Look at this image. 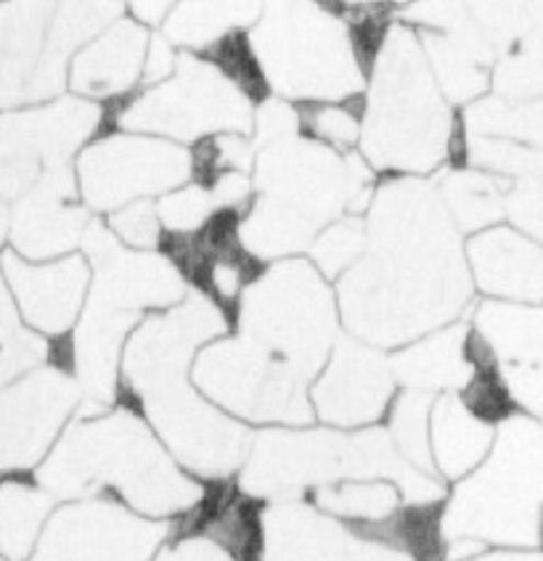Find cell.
<instances>
[{
  "label": "cell",
  "instance_id": "25",
  "mask_svg": "<svg viewBox=\"0 0 543 561\" xmlns=\"http://www.w3.org/2000/svg\"><path fill=\"white\" fill-rule=\"evenodd\" d=\"M395 381L406 390L417 392H459L466 390L475 376V363L470 358V334L462 323L438 329L421 340L400 347L389 358Z\"/></svg>",
  "mask_w": 543,
  "mask_h": 561
},
{
  "label": "cell",
  "instance_id": "26",
  "mask_svg": "<svg viewBox=\"0 0 543 561\" xmlns=\"http://www.w3.org/2000/svg\"><path fill=\"white\" fill-rule=\"evenodd\" d=\"M496 439V424L485 421L464 403L459 392L434 400L430 419V448L438 477L462 482L488 458Z\"/></svg>",
  "mask_w": 543,
  "mask_h": 561
},
{
  "label": "cell",
  "instance_id": "44",
  "mask_svg": "<svg viewBox=\"0 0 543 561\" xmlns=\"http://www.w3.org/2000/svg\"><path fill=\"white\" fill-rule=\"evenodd\" d=\"M0 561H3V559H0Z\"/></svg>",
  "mask_w": 543,
  "mask_h": 561
},
{
  "label": "cell",
  "instance_id": "39",
  "mask_svg": "<svg viewBox=\"0 0 543 561\" xmlns=\"http://www.w3.org/2000/svg\"><path fill=\"white\" fill-rule=\"evenodd\" d=\"M155 561H236L223 546L202 533H186L159 548Z\"/></svg>",
  "mask_w": 543,
  "mask_h": 561
},
{
  "label": "cell",
  "instance_id": "13",
  "mask_svg": "<svg viewBox=\"0 0 543 561\" xmlns=\"http://www.w3.org/2000/svg\"><path fill=\"white\" fill-rule=\"evenodd\" d=\"M99 106L78 95L0 112V199H22L50 170L69 168L101 125Z\"/></svg>",
  "mask_w": 543,
  "mask_h": 561
},
{
  "label": "cell",
  "instance_id": "33",
  "mask_svg": "<svg viewBox=\"0 0 543 561\" xmlns=\"http://www.w3.org/2000/svg\"><path fill=\"white\" fill-rule=\"evenodd\" d=\"M366 247V220H361L358 215H348V218L331 222L329 228L318 233V239L310 247V257L324 278H342L363 257Z\"/></svg>",
  "mask_w": 543,
  "mask_h": 561
},
{
  "label": "cell",
  "instance_id": "30",
  "mask_svg": "<svg viewBox=\"0 0 543 561\" xmlns=\"http://www.w3.org/2000/svg\"><path fill=\"white\" fill-rule=\"evenodd\" d=\"M313 506L326 516L344 522L355 530H374L387 525L406 508L404 495L387 480H350L331 484L310 495Z\"/></svg>",
  "mask_w": 543,
  "mask_h": 561
},
{
  "label": "cell",
  "instance_id": "28",
  "mask_svg": "<svg viewBox=\"0 0 543 561\" xmlns=\"http://www.w3.org/2000/svg\"><path fill=\"white\" fill-rule=\"evenodd\" d=\"M54 501L37 482L0 480V559L30 561L54 514Z\"/></svg>",
  "mask_w": 543,
  "mask_h": 561
},
{
  "label": "cell",
  "instance_id": "17",
  "mask_svg": "<svg viewBox=\"0 0 543 561\" xmlns=\"http://www.w3.org/2000/svg\"><path fill=\"white\" fill-rule=\"evenodd\" d=\"M82 252L93 271L88 289L93 302L140 316L149 308H176L186 299L183 273L165 254L125 250L104 222L91 220L82 236Z\"/></svg>",
  "mask_w": 543,
  "mask_h": 561
},
{
  "label": "cell",
  "instance_id": "38",
  "mask_svg": "<svg viewBox=\"0 0 543 561\" xmlns=\"http://www.w3.org/2000/svg\"><path fill=\"white\" fill-rule=\"evenodd\" d=\"M507 215L517 231L543 247V181H522L520 186L509 191Z\"/></svg>",
  "mask_w": 543,
  "mask_h": 561
},
{
  "label": "cell",
  "instance_id": "2",
  "mask_svg": "<svg viewBox=\"0 0 543 561\" xmlns=\"http://www.w3.org/2000/svg\"><path fill=\"white\" fill-rule=\"evenodd\" d=\"M35 482L67 503L112 499L146 519L191 516L207 490L178 467L144 416L131 408L82 411L61 432Z\"/></svg>",
  "mask_w": 543,
  "mask_h": 561
},
{
  "label": "cell",
  "instance_id": "11",
  "mask_svg": "<svg viewBox=\"0 0 543 561\" xmlns=\"http://www.w3.org/2000/svg\"><path fill=\"white\" fill-rule=\"evenodd\" d=\"M138 400L146 424L194 480L220 482L245 467L254 435L210 403L194 381H172Z\"/></svg>",
  "mask_w": 543,
  "mask_h": 561
},
{
  "label": "cell",
  "instance_id": "9",
  "mask_svg": "<svg viewBox=\"0 0 543 561\" xmlns=\"http://www.w3.org/2000/svg\"><path fill=\"white\" fill-rule=\"evenodd\" d=\"M125 133L165 140L249 136L254 127L252 99L213 61L178 56L170 80L146 88L117 117Z\"/></svg>",
  "mask_w": 543,
  "mask_h": 561
},
{
  "label": "cell",
  "instance_id": "24",
  "mask_svg": "<svg viewBox=\"0 0 543 561\" xmlns=\"http://www.w3.org/2000/svg\"><path fill=\"white\" fill-rule=\"evenodd\" d=\"M54 11L50 3H0V112L35 104Z\"/></svg>",
  "mask_w": 543,
  "mask_h": 561
},
{
  "label": "cell",
  "instance_id": "34",
  "mask_svg": "<svg viewBox=\"0 0 543 561\" xmlns=\"http://www.w3.org/2000/svg\"><path fill=\"white\" fill-rule=\"evenodd\" d=\"M217 213L220 209H217L213 194H210V188L200 186V183L170 191L168 196H162L157 202V215L159 222H162V231H168L170 236L200 233L215 220Z\"/></svg>",
  "mask_w": 543,
  "mask_h": 561
},
{
  "label": "cell",
  "instance_id": "20",
  "mask_svg": "<svg viewBox=\"0 0 543 561\" xmlns=\"http://www.w3.org/2000/svg\"><path fill=\"white\" fill-rule=\"evenodd\" d=\"M78 175L69 168L50 170L11 209V241L19 257L50 263L82 247L88 213L78 204Z\"/></svg>",
  "mask_w": 543,
  "mask_h": 561
},
{
  "label": "cell",
  "instance_id": "43",
  "mask_svg": "<svg viewBox=\"0 0 543 561\" xmlns=\"http://www.w3.org/2000/svg\"><path fill=\"white\" fill-rule=\"evenodd\" d=\"M5 236H11V209L5 199H0V244L5 241Z\"/></svg>",
  "mask_w": 543,
  "mask_h": 561
},
{
  "label": "cell",
  "instance_id": "27",
  "mask_svg": "<svg viewBox=\"0 0 543 561\" xmlns=\"http://www.w3.org/2000/svg\"><path fill=\"white\" fill-rule=\"evenodd\" d=\"M475 327L498 368H543V305L485 299Z\"/></svg>",
  "mask_w": 543,
  "mask_h": 561
},
{
  "label": "cell",
  "instance_id": "7",
  "mask_svg": "<svg viewBox=\"0 0 543 561\" xmlns=\"http://www.w3.org/2000/svg\"><path fill=\"white\" fill-rule=\"evenodd\" d=\"M249 48L271 91L295 101H344L363 91L353 32L316 3L265 5Z\"/></svg>",
  "mask_w": 543,
  "mask_h": 561
},
{
  "label": "cell",
  "instance_id": "15",
  "mask_svg": "<svg viewBox=\"0 0 543 561\" xmlns=\"http://www.w3.org/2000/svg\"><path fill=\"white\" fill-rule=\"evenodd\" d=\"M226 312L207 295L191 291L181 305L138 323L123 353V379L136 398L189 379L196 355L226 334Z\"/></svg>",
  "mask_w": 543,
  "mask_h": 561
},
{
  "label": "cell",
  "instance_id": "35",
  "mask_svg": "<svg viewBox=\"0 0 543 561\" xmlns=\"http://www.w3.org/2000/svg\"><path fill=\"white\" fill-rule=\"evenodd\" d=\"M496 95L507 104H530L543 99V64L514 50L494 69Z\"/></svg>",
  "mask_w": 543,
  "mask_h": 561
},
{
  "label": "cell",
  "instance_id": "10",
  "mask_svg": "<svg viewBox=\"0 0 543 561\" xmlns=\"http://www.w3.org/2000/svg\"><path fill=\"white\" fill-rule=\"evenodd\" d=\"M191 381L210 403L236 421L271 426H308L316 413L310 381L260 344L231 336L196 355Z\"/></svg>",
  "mask_w": 543,
  "mask_h": 561
},
{
  "label": "cell",
  "instance_id": "29",
  "mask_svg": "<svg viewBox=\"0 0 543 561\" xmlns=\"http://www.w3.org/2000/svg\"><path fill=\"white\" fill-rule=\"evenodd\" d=\"M440 199L449 209L453 226L464 233L494 228L507 215L509 183L483 170H456L440 181Z\"/></svg>",
  "mask_w": 543,
  "mask_h": 561
},
{
  "label": "cell",
  "instance_id": "3",
  "mask_svg": "<svg viewBox=\"0 0 543 561\" xmlns=\"http://www.w3.org/2000/svg\"><path fill=\"white\" fill-rule=\"evenodd\" d=\"M258 199L239 222L252 260H292L310 250L331 222L372 204V172L355 154H340L313 138L292 136L260 146L254 157Z\"/></svg>",
  "mask_w": 543,
  "mask_h": 561
},
{
  "label": "cell",
  "instance_id": "12",
  "mask_svg": "<svg viewBox=\"0 0 543 561\" xmlns=\"http://www.w3.org/2000/svg\"><path fill=\"white\" fill-rule=\"evenodd\" d=\"M194 172V154L183 146L140 133H114L78 157V188L88 207L117 213L149 196H168Z\"/></svg>",
  "mask_w": 543,
  "mask_h": 561
},
{
  "label": "cell",
  "instance_id": "5",
  "mask_svg": "<svg viewBox=\"0 0 543 561\" xmlns=\"http://www.w3.org/2000/svg\"><path fill=\"white\" fill-rule=\"evenodd\" d=\"M445 543L535 548L543 543V424L512 413L496 426L488 458L456 482L440 508Z\"/></svg>",
  "mask_w": 543,
  "mask_h": 561
},
{
  "label": "cell",
  "instance_id": "32",
  "mask_svg": "<svg viewBox=\"0 0 543 561\" xmlns=\"http://www.w3.org/2000/svg\"><path fill=\"white\" fill-rule=\"evenodd\" d=\"M432 394L404 390L393 405V416H389V437H393L395 448L400 456L411 463L414 469L425 471V474L438 477L432 463L430 448V419H432Z\"/></svg>",
  "mask_w": 543,
  "mask_h": 561
},
{
  "label": "cell",
  "instance_id": "16",
  "mask_svg": "<svg viewBox=\"0 0 543 561\" xmlns=\"http://www.w3.org/2000/svg\"><path fill=\"white\" fill-rule=\"evenodd\" d=\"M82 400L75 376L41 366L0 390V474L41 467Z\"/></svg>",
  "mask_w": 543,
  "mask_h": 561
},
{
  "label": "cell",
  "instance_id": "21",
  "mask_svg": "<svg viewBox=\"0 0 543 561\" xmlns=\"http://www.w3.org/2000/svg\"><path fill=\"white\" fill-rule=\"evenodd\" d=\"M0 267L19 316L32 329L43 334H64L78 323L93 276L86 257L69 254L50 263H30L16 252H5Z\"/></svg>",
  "mask_w": 543,
  "mask_h": 561
},
{
  "label": "cell",
  "instance_id": "8",
  "mask_svg": "<svg viewBox=\"0 0 543 561\" xmlns=\"http://www.w3.org/2000/svg\"><path fill=\"white\" fill-rule=\"evenodd\" d=\"M340 305L308 260H281L249 280L239 299V334L313 381L337 340Z\"/></svg>",
  "mask_w": 543,
  "mask_h": 561
},
{
  "label": "cell",
  "instance_id": "14",
  "mask_svg": "<svg viewBox=\"0 0 543 561\" xmlns=\"http://www.w3.org/2000/svg\"><path fill=\"white\" fill-rule=\"evenodd\" d=\"M168 538V522L112 499L72 501L50 514L30 561H155Z\"/></svg>",
  "mask_w": 543,
  "mask_h": 561
},
{
  "label": "cell",
  "instance_id": "6",
  "mask_svg": "<svg viewBox=\"0 0 543 561\" xmlns=\"http://www.w3.org/2000/svg\"><path fill=\"white\" fill-rule=\"evenodd\" d=\"M451 144V112L425 48L411 30L395 24L374 59L361 123L363 154L376 170H398L414 178L438 168Z\"/></svg>",
  "mask_w": 543,
  "mask_h": 561
},
{
  "label": "cell",
  "instance_id": "19",
  "mask_svg": "<svg viewBox=\"0 0 543 561\" xmlns=\"http://www.w3.org/2000/svg\"><path fill=\"white\" fill-rule=\"evenodd\" d=\"M263 561H417L303 503L263 512Z\"/></svg>",
  "mask_w": 543,
  "mask_h": 561
},
{
  "label": "cell",
  "instance_id": "41",
  "mask_svg": "<svg viewBox=\"0 0 543 561\" xmlns=\"http://www.w3.org/2000/svg\"><path fill=\"white\" fill-rule=\"evenodd\" d=\"M470 561H543V553L533 548H496V551H485Z\"/></svg>",
  "mask_w": 543,
  "mask_h": 561
},
{
  "label": "cell",
  "instance_id": "1",
  "mask_svg": "<svg viewBox=\"0 0 543 561\" xmlns=\"http://www.w3.org/2000/svg\"><path fill=\"white\" fill-rule=\"evenodd\" d=\"M366 233V252L337 289L340 316L355 340L406 347L466 308L472 273L432 183L404 175L382 186L369 204Z\"/></svg>",
  "mask_w": 543,
  "mask_h": 561
},
{
  "label": "cell",
  "instance_id": "22",
  "mask_svg": "<svg viewBox=\"0 0 543 561\" xmlns=\"http://www.w3.org/2000/svg\"><path fill=\"white\" fill-rule=\"evenodd\" d=\"M477 289L501 302L543 305V247L517 228L494 226L466 241Z\"/></svg>",
  "mask_w": 543,
  "mask_h": 561
},
{
  "label": "cell",
  "instance_id": "40",
  "mask_svg": "<svg viewBox=\"0 0 543 561\" xmlns=\"http://www.w3.org/2000/svg\"><path fill=\"white\" fill-rule=\"evenodd\" d=\"M178 56L172 43L165 35L151 37L149 43V54H146V67H144V80L151 85H159V82L170 80L172 72L178 67Z\"/></svg>",
  "mask_w": 543,
  "mask_h": 561
},
{
  "label": "cell",
  "instance_id": "4",
  "mask_svg": "<svg viewBox=\"0 0 543 561\" xmlns=\"http://www.w3.org/2000/svg\"><path fill=\"white\" fill-rule=\"evenodd\" d=\"M350 480L393 482L411 508H434L445 499L443 480L414 469L380 426L355 432L271 426L258 432L239 471V490L252 501L297 503L303 495Z\"/></svg>",
  "mask_w": 543,
  "mask_h": 561
},
{
  "label": "cell",
  "instance_id": "18",
  "mask_svg": "<svg viewBox=\"0 0 543 561\" xmlns=\"http://www.w3.org/2000/svg\"><path fill=\"white\" fill-rule=\"evenodd\" d=\"M393 387L389 358L380 347L350 336L335 344L321 376L310 387L313 413L331 430H369L385 416Z\"/></svg>",
  "mask_w": 543,
  "mask_h": 561
},
{
  "label": "cell",
  "instance_id": "23",
  "mask_svg": "<svg viewBox=\"0 0 543 561\" xmlns=\"http://www.w3.org/2000/svg\"><path fill=\"white\" fill-rule=\"evenodd\" d=\"M149 43L146 27L125 14L75 56L69 85L88 101L127 93L144 78Z\"/></svg>",
  "mask_w": 543,
  "mask_h": 561
},
{
  "label": "cell",
  "instance_id": "36",
  "mask_svg": "<svg viewBox=\"0 0 543 561\" xmlns=\"http://www.w3.org/2000/svg\"><path fill=\"white\" fill-rule=\"evenodd\" d=\"M299 119H303V130H308L313 140L318 138V144L331 146V149L348 151L361 140V119L344 106H310L299 114Z\"/></svg>",
  "mask_w": 543,
  "mask_h": 561
},
{
  "label": "cell",
  "instance_id": "42",
  "mask_svg": "<svg viewBox=\"0 0 543 561\" xmlns=\"http://www.w3.org/2000/svg\"><path fill=\"white\" fill-rule=\"evenodd\" d=\"M172 5L168 3H136L131 5V19L144 27V24H165V19L170 16Z\"/></svg>",
  "mask_w": 543,
  "mask_h": 561
},
{
  "label": "cell",
  "instance_id": "31",
  "mask_svg": "<svg viewBox=\"0 0 543 561\" xmlns=\"http://www.w3.org/2000/svg\"><path fill=\"white\" fill-rule=\"evenodd\" d=\"M263 5L254 3H181L172 5L162 35L176 46L215 48L239 27H254Z\"/></svg>",
  "mask_w": 543,
  "mask_h": 561
},
{
  "label": "cell",
  "instance_id": "37",
  "mask_svg": "<svg viewBox=\"0 0 543 561\" xmlns=\"http://www.w3.org/2000/svg\"><path fill=\"white\" fill-rule=\"evenodd\" d=\"M109 231L133 250H155L162 241V222H159L157 204L144 199L117 209V213L109 215Z\"/></svg>",
  "mask_w": 543,
  "mask_h": 561
}]
</instances>
